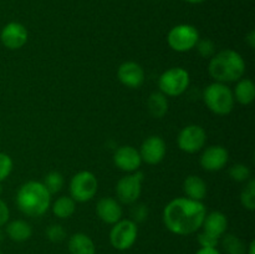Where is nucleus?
Returning a JSON list of instances; mask_svg holds the SVG:
<instances>
[{"label": "nucleus", "instance_id": "f3484780", "mask_svg": "<svg viewBox=\"0 0 255 254\" xmlns=\"http://www.w3.org/2000/svg\"><path fill=\"white\" fill-rule=\"evenodd\" d=\"M202 228L206 233L221 239L226 234L227 228H228V218L222 212H212V213L206 214Z\"/></svg>", "mask_w": 255, "mask_h": 254}, {"label": "nucleus", "instance_id": "6ab92c4d", "mask_svg": "<svg viewBox=\"0 0 255 254\" xmlns=\"http://www.w3.org/2000/svg\"><path fill=\"white\" fill-rule=\"evenodd\" d=\"M70 254H96L94 241L85 233H75L69 239Z\"/></svg>", "mask_w": 255, "mask_h": 254}, {"label": "nucleus", "instance_id": "aec40b11", "mask_svg": "<svg viewBox=\"0 0 255 254\" xmlns=\"http://www.w3.org/2000/svg\"><path fill=\"white\" fill-rule=\"evenodd\" d=\"M234 100L243 106H248L255 99V85L252 80L241 79L237 81L236 89L233 91Z\"/></svg>", "mask_w": 255, "mask_h": 254}, {"label": "nucleus", "instance_id": "7ed1b4c3", "mask_svg": "<svg viewBox=\"0 0 255 254\" xmlns=\"http://www.w3.org/2000/svg\"><path fill=\"white\" fill-rule=\"evenodd\" d=\"M15 202L19 211L25 216L40 217L50 208L51 194L42 182L29 181L20 187Z\"/></svg>", "mask_w": 255, "mask_h": 254}, {"label": "nucleus", "instance_id": "20e7f679", "mask_svg": "<svg viewBox=\"0 0 255 254\" xmlns=\"http://www.w3.org/2000/svg\"><path fill=\"white\" fill-rule=\"evenodd\" d=\"M203 100L206 106L218 116H226L231 114L236 101L233 91L226 84L216 81L204 89Z\"/></svg>", "mask_w": 255, "mask_h": 254}, {"label": "nucleus", "instance_id": "c756f323", "mask_svg": "<svg viewBox=\"0 0 255 254\" xmlns=\"http://www.w3.org/2000/svg\"><path fill=\"white\" fill-rule=\"evenodd\" d=\"M196 47L197 51H198V54L201 55L202 57H212L216 54V45H214V42L209 39H199Z\"/></svg>", "mask_w": 255, "mask_h": 254}, {"label": "nucleus", "instance_id": "bb28decb", "mask_svg": "<svg viewBox=\"0 0 255 254\" xmlns=\"http://www.w3.org/2000/svg\"><path fill=\"white\" fill-rule=\"evenodd\" d=\"M229 177L236 182H247L251 179L252 172L246 164L237 163L229 168Z\"/></svg>", "mask_w": 255, "mask_h": 254}, {"label": "nucleus", "instance_id": "72a5a7b5", "mask_svg": "<svg viewBox=\"0 0 255 254\" xmlns=\"http://www.w3.org/2000/svg\"><path fill=\"white\" fill-rule=\"evenodd\" d=\"M246 42L249 45V47L254 49V46H255V31H254V30H252V31L249 32L248 35H247Z\"/></svg>", "mask_w": 255, "mask_h": 254}, {"label": "nucleus", "instance_id": "9b49d317", "mask_svg": "<svg viewBox=\"0 0 255 254\" xmlns=\"http://www.w3.org/2000/svg\"><path fill=\"white\" fill-rule=\"evenodd\" d=\"M138 152L142 162L147 164H158L166 156V142L159 136H149L142 142Z\"/></svg>", "mask_w": 255, "mask_h": 254}, {"label": "nucleus", "instance_id": "4468645a", "mask_svg": "<svg viewBox=\"0 0 255 254\" xmlns=\"http://www.w3.org/2000/svg\"><path fill=\"white\" fill-rule=\"evenodd\" d=\"M117 77L124 86L128 89H138L144 82V70L134 61H126L120 65Z\"/></svg>", "mask_w": 255, "mask_h": 254}, {"label": "nucleus", "instance_id": "2eb2a0df", "mask_svg": "<svg viewBox=\"0 0 255 254\" xmlns=\"http://www.w3.org/2000/svg\"><path fill=\"white\" fill-rule=\"evenodd\" d=\"M114 163L121 171L132 173L138 171L142 164V159L139 152L134 147L121 146L115 152Z\"/></svg>", "mask_w": 255, "mask_h": 254}, {"label": "nucleus", "instance_id": "4be33fe9", "mask_svg": "<svg viewBox=\"0 0 255 254\" xmlns=\"http://www.w3.org/2000/svg\"><path fill=\"white\" fill-rule=\"evenodd\" d=\"M6 234L11 241L25 242L31 237L32 228L27 222L16 219V221L6 223Z\"/></svg>", "mask_w": 255, "mask_h": 254}, {"label": "nucleus", "instance_id": "7c9ffc66", "mask_svg": "<svg viewBox=\"0 0 255 254\" xmlns=\"http://www.w3.org/2000/svg\"><path fill=\"white\" fill-rule=\"evenodd\" d=\"M198 243L201 244L202 248H217L219 243V238L211 236V234L202 232L198 234Z\"/></svg>", "mask_w": 255, "mask_h": 254}, {"label": "nucleus", "instance_id": "9d476101", "mask_svg": "<svg viewBox=\"0 0 255 254\" xmlns=\"http://www.w3.org/2000/svg\"><path fill=\"white\" fill-rule=\"evenodd\" d=\"M206 129L199 125H188L181 129L177 137L179 149L186 153H197L206 146Z\"/></svg>", "mask_w": 255, "mask_h": 254}, {"label": "nucleus", "instance_id": "b1692460", "mask_svg": "<svg viewBox=\"0 0 255 254\" xmlns=\"http://www.w3.org/2000/svg\"><path fill=\"white\" fill-rule=\"evenodd\" d=\"M222 247L227 254H247V246L234 234H224L222 237Z\"/></svg>", "mask_w": 255, "mask_h": 254}, {"label": "nucleus", "instance_id": "1a4fd4ad", "mask_svg": "<svg viewBox=\"0 0 255 254\" xmlns=\"http://www.w3.org/2000/svg\"><path fill=\"white\" fill-rule=\"evenodd\" d=\"M144 174L136 171L127 176L122 177L116 184V196L119 201L124 204H132L141 197L142 183H143Z\"/></svg>", "mask_w": 255, "mask_h": 254}, {"label": "nucleus", "instance_id": "473e14b6", "mask_svg": "<svg viewBox=\"0 0 255 254\" xmlns=\"http://www.w3.org/2000/svg\"><path fill=\"white\" fill-rule=\"evenodd\" d=\"M9 218H10L9 207H7V204L0 198V227L5 226V224L9 222Z\"/></svg>", "mask_w": 255, "mask_h": 254}, {"label": "nucleus", "instance_id": "f257e3e1", "mask_svg": "<svg viewBox=\"0 0 255 254\" xmlns=\"http://www.w3.org/2000/svg\"><path fill=\"white\" fill-rule=\"evenodd\" d=\"M207 209L202 202L187 197L172 199L163 209L166 228L177 236H189L202 228Z\"/></svg>", "mask_w": 255, "mask_h": 254}, {"label": "nucleus", "instance_id": "4c0bfd02", "mask_svg": "<svg viewBox=\"0 0 255 254\" xmlns=\"http://www.w3.org/2000/svg\"><path fill=\"white\" fill-rule=\"evenodd\" d=\"M0 241H2V233L0 232Z\"/></svg>", "mask_w": 255, "mask_h": 254}, {"label": "nucleus", "instance_id": "412c9836", "mask_svg": "<svg viewBox=\"0 0 255 254\" xmlns=\"http://www.w3.org/2000/svg\"><path fill=\"white\" fill-rule=\"evenodd\" d=\"M168 99L161 91L152 92L147 100V109L154 119H162L168 112Z\"/></svg>", "mask_w": 255, "mask_h": 254}, {"label": "nucleus", "instance_id": "6e6552de", "mask_svg": "<svg viewBox=\"0 0 255 254\" xmlns=\"http://www.w3.org/2000/svg\"><path fill=\"white\" fill-rule=\"evenodd\" d=\"M112 226L114 227L110 232V242L112 247L119 251H126L131 248L138 236L136 222L132 219H120Z\"/></svg>", "mask_w": 255, "mask_h": 254}, {"label": "nucleus", "instance_id": "f03ea898", "mask_svg": "<svg viewBox=\"0 0 255 254\" xmlns=\"http://www.w3.org/2000/svg\"><path fill=\"white\" fill-rule=\"evenodd\" d=\"M208 72L216 82H237L246 74V61L239 52L231 49L223 50L211 57Z\"/></svg>", "mask_w": 255, "mask_h": 254}, {"label": "nucleus", "instance_id": "cd10ccee", "mask_svg": "<svg viewBox=\"0 0 255 254\" xmlns=\"http://www.w3.org/2000/svg\"><path fill=\"white\" fill-rule=\"evenodd\" d=\"M46 237L52 243H61L66 238V231L61 224H51L47 227Z\"/></svg>", "mask_w": 255, "mask_h": 254}, {"label": "nucleus", "instance_id": "e433bc0d", "mask_svg": "<svg viewBox=\"0 0 255 254\" xmlns=\"http://www.w3.org/2000/svg\"><path fill=\"white\" fill-rule=\"evenodd\" d=\"M184 1L189 2V4H201V2L206 1V0H184Z\"/></svg>", "mask_w": 255, "mask_h": 254}, {"label": "nucleus", "instance_id": "a211bd4d", "mask_svg": "<svg viewBox=\"0 0 255 254\" xmlns=\"http://www.w3.org/2000/svg\"><path fill=\"white\" fill-rule=\"evenodd\" d=\"M183 192L187 198L202 202L207 196V183L198 176H188L183 182Z\"/></svg>", "mask_w": 255, "mask_h": 254}, {"label": "nucleus", "instance_id": "2f4dec72", "mask_svg": "<svg viewBox=\"0 0 255 254\" xmlns=\"http://www.w3.org/2000/svg\"><path fill=\"white\" fill-rule=\"evenodd\" d=\"M147 216H148V209H147L146 206L143 204H139V206H136L132 211V217L133 222H143L147 219Z\"/></svg>", "mask_w": 255, "mask_h": 254}, {"label": "nucleus", "instance_id": "f8f14e48", "mask_svg": "<svg viewBox=\"0 0 255 254\" xmlns=\"http://www.w3.org/2000/svg\"><path fill=\"white\" fill-rule=\"evenodd\" d=\"M27 37H29V34H27L26 27L16 21L6 24L0 32L1 44L9 50L21 49L26 44Z\"/></svg>", "mask_w": 255, "mask_h": 254}, {"label": "nucleus", "instance_id": "39448f33", "mask_svg": "<svg viewBox=\"0 0 255 254\" xmlns=\"http://www.w3.org/2000/svg\"><path fill=\"white\" fill-rule=\"evenodd\" d=\"M191 77L183 67H171L166 70L158 79L159 91L169 97L181 96L188 89Z\"/></svg>", "mask_w": 255, "mask_h": 254}, {"label": "nucleus", "instance_id": "5701e85b", "mask_svg": "<svg viewBox=\"0 0 255 254\" xmlns=\"http://www.w3.org/2000/svg\"><path fill=\"white\" fill-rule=\"evenodd\" d=\"M52 213L60 219L70 218L76 211V202L71 197H59L51 206Z\"/></svg>", "mask_w": 255, "mask_h": 254}, {"label": "nucleus", "instance_id": "423d86ee", "mask_svg": "<svg viewBox=\"0 0 255 254\" xmlns=\"http://www.w3.org/2000/svg\"><path fill=\"white\" fill-rule=\"evenodd\" d=\"M70 197L75 202H89L96 196L99 181L92 172L81 171L70 181Z\"/></svg>", "mask_w": 255, "mask_h": 254}, {"label": "nucleus", "instance_id": "f704fd0d", "mask_svg": "<svg viewBox=\"0 0 255 254\" xmlns=\"http://www.w3.org/2000/svg\"><path fill=\"white\" fill-rule=\"evenodd\" d=\"M196 254H222L217 248H201Z\"/></svg>", "mask_w": 255, "mask_h": 254}, {"label": "nucleus", "instance_id": "dca6fc26", "mask_svg": "<svg viewBox=\"0 0 255 254\" xmlns=\"http://www.w3.org/2000/svg\"><path fill=\"white\" fill-rule=\"evenodd\" d=\"M96 213L104 223L115 224L122 219V207L115 198L105 197L97 202Z\"/></svg>", "mask_w": 255, "mask_h": 254}, {"label": "nucleus", "instance_id": "393cba45", "mask_svg": "<svg viewBox=\"0 0 255 254\" xmlns=\"http://www.w3.org/2000/svg\"><path fill=\"white\" fill-rule=\"evenodd\" d=\"M64 176H62L60 172L57 171H52V172H49V173L45 176L44 178V186L46 187L47 191L50 192V194H54V193H57V192H60L62 189V187H64Z\"/></svg>", "mask_w": 255, "mask_h": 254}, {"label": "nucleus", "instance_id": "0eeeda50", "mask_svg": "<svg viewBox=\"0 0 255 254\" xmlns=\"http://www.w3.org/2000/svg\"><path fill=\"white\" fill-rule=\"evenodd\" d=\"M199 40V31L189 24H179L172 27L167 35L169 47L177 52H187L194 49Z\"/></svg>", "mask_w": 255, "mask_h": 254}, {"label": "nucleus", "instance_id": "c85d7f7f", "mask_svg": "<svg viewBox=\"0 0 255 254\" xmlns=\"http://www.w3.org/2000/svg\"><path fill=\"white\" fill-rule=\"evenodd\" d=\"M12 166H14V163H12L11 157L4 152H0V183L10 176Z\"/></svg>", "mask_w": 255, "mask_h": 254}, {"label": "nucleus", "instance_id": "ddd939ff", "mask_svg": "<svg viewBox=\"0 0 255 254\" xmlns=\"http://www.w3.org/2000/svg\"><path fill=\"white\" fill-rule=\"evenodd\" d=\"M228 159L229 153L223 146H209L202 153L199 163L206 171L217 172L226 167Z\"/></svg>", "mask_w": 255, "mask_h": 254}, {"label": "nucleus", "instance_id": "a878e982", "mask_svg": "<svg viewBox=\"0 0 255 254\" xmlns=\"http://www.w3.org/2000/svg\"><path fill=\"white\" fill-rule=\"evenodd\" d=\"M241 203L248 211L255 209V181L249 179L241 193Z\"/></svg>", "mask_w": 255, "mask_h": 254}, {"label": "nucleus", "instance_id": "58836bf2", "mask_svg": "<svg viewBox=\"0 0 255 254\" xmlns=\"http://www.w3.org/2000/svg\"><path fill=\"white\" fill-rule=\"evenodd\" d=\"M0 254H2V252H1V249H0Z\"/></svg>", "mask_w": 255, "mask_h": 254}, {"label": "nucleus", "instance_id": "c9c22d12", "mask_svg": "<svg viewBox=\"0 0 255 254\" xmlns=\"http://www.w3.org/2000/svg\"><path fill=\"white\" fill-rule=\"evenodd\" d=\"M247 254H255V242H251L249 247L247 248Z\"/></svg>", "mask_w": 255, "mask_h": 254}]
</instances>
